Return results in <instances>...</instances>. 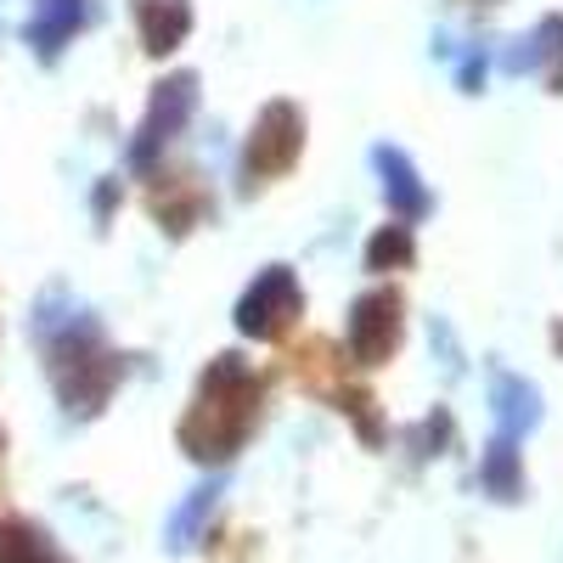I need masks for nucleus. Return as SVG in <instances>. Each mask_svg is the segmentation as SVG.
Returning a JSON list of instances; mask_svg holds the SVG:
<instances>
[{
    "instance_id": "f257e3e1",
    "label": "nucleus",
    "mask_w": 563,
    "mask_h": 563,
    "mask_svg": "<svg viewBox=\"0 0 563 563\" xmlns=\"http://www.w3.org/2000/svg\"><path fill=\"white\" fill-rule=\"evenodd\" d=\"M29 333L45 355V372H52V389L68 417H97L113 400L124 378V355L108 344L97 310L85 299H74L68 288H45L34 299Z\"/></svg>"
},
{
    "instance_id": "f03ea898",
    "label": "nucleus",
    "mask_w": 563,
    "mask_h": 563,
    "mask_svg": "<svg viewBox=\"0 0 563 563\" xmlns=\"http://www.w3.org/2000/svg\"><path fill=\"white\" fill-rule=\"evenodd\" d=\"M260 406H265V384H260V372L243 361V355H214L203 366V378H198V395L192 406H186L180 417V451L203 462V467H225L231 456H238L254 434V422H260Z\"/></svg>"
},
{
    "instance_id": "7ed1b4c3",
    "label": "nucleus",
    "mask_w": 563,
    "mask_h": 563,
    "mask_svg": "<svg viewBox=\"0 0 563 563\" xmlns=\"http://www.w3.org/2000/svg\"><path fill=\"white\" fill-rule=\"evenodd\" d=\"M192 113H198V74L192 68L164 74L153 85V102H147V113H141L135 135H130V169H153L169 141L192 124Z\"/></svg>"
},
{
    "instance_id": "20e7f679",
    "label": "nucleus",
    "mask_w": 563,
    "mask_h": 563,
    "mask_svg": "<svg viewBox=\"0 0 563 563\" xmlns=\"http://www.w3.org/2000/svg\"><path fill=\"white\" fill-rule=\"evenodd\" d=\"M299 153H305V113L288 97L265 102L249 130V147H243V186H265L276 175H288L299 164Z\"/></svg>"
},
{
    "instance_id": "39448f33",
    "label": "nucleus",
    "mask_w": 563,
    "mask_h": 563,
    "mask_svg": "<svg viewBox=\"0 0 563 563\" xmlns=\"http://www.w3.org/2000/svg\"><path fill=\"white\" fill-rule=\"evenodd\" d=\"M299 316H305V288H299V276H294L288 265H265V271L249 282V288H243V299H238V333L271 344V339L288 333Z\"/></svg>"
},
{
    "instance_id": "423d86ee",
    "label": "nucleus",
    "mask_w": 563,
    "mask_h": 563,
    "mask_svg": "<svg viewBox=\"0 0 563 563\" xmlns=\"http://www.w3.org/2000/svg\"><path fill=\"white\" fill-rule=\"evenodd\" d=\"M400 327H406V299L395 288H372L350 305L344 321V350L355 366H384L400 350Z\"/></svg>"
},
{
    "instance_id": "0eeeda50",
    "label": "nucleus",
    "mask_w": 563,
    "mask_h": 563,
    "mask_svg": "<svg viewBox=\"0 0 563 563\" xmlns=\"http://www.w3.org/2000/svg\"><path fill=\"white\" fill-rule=\"evenodd\" d=\"M501 68L512 79L536 74V79H547V90H558V97H563V12H547L530 34L512 40L507 52H501Z\"/></svg>"
},
{
    "instance_id": "6e6552de",
    "label": "nucleus",
    "mask_w": 563,
    "mask_h": 563,
    "mask_svg": "<svg viewBox=\"0 0 563 563\" xmlns=\"http://www.w3.org/2000/svg\"><path fill=\"white\" fill-rule=\"evenodd\" d=\"M372 169H378V186H384V203L400 214V220H422L434 209V198H429V186H422V175H417V164L400 153V147H389V141H378L372 147Z\"/></svg>"
},
{
    "instance_id": "1a4fd4ad",
    "label": "nucleus",
    "mask_w": 563,
    "mask_h": 563,
    "mask_svg": "<svg viewBox=\"0 0 563 563\" xmlns=\"http://www.w3.org/2000/svg\"><path fill=\"white\" fill-rule=\"evenodd\" d=\"M130 18L147 57H169L192 34V0H130Z\"/></svg>"
},
{
    "instance_id": "9d476101",
    "label": "nucleus",
    "mask_w": 563,
    "mask_h": 563,
    "mask_svg": "<svg viewBox=\"0 0 563 563\" xmlns=\"http://www.w3.org/2000/svg\"><path fill=\"white\" fill-rule=\"evenodd\" d=\"M85 23H90V0H34V12H29V45H34V57L40 63H57Z\"/></svg>"
},
{
    "instance_id": "9b49d317",
    "label": "nucleus",
    "mask_w": 563,
    "mask_h": 563,
    "mask_svg": "<svg viewBox=\"0 0 563 563\" xmlns=\"http://www.w3.org/2000/svg\"><path fill=\"white\" fill-rule=\"evenodd\" d=\"M490 411H496V429L525 440L541 429V389L530 378H519V372L507 366H490Z\"/></svg>"
},
{
    "instance_id": "f8f14e48",
    "label": "nucleus",
    "mask_w": 563,
    "mask_h": 563,
    "mask_svg": "<svg viewBox=\"0 0 563 563\" xmlns=\"http://www.w3.org/2000/svg\"><path fill=\"white\" fill-rule=\"evenodd\" d=\"M220 496H225V479H220V474H214V479H203L198 490H186V501L164 519V547H169V552H192V547L203 541L209 519H214Z\"/></svg>"
},
{
    "instance_id": "ddd939ff",
    "label": "nucleus",
    "mask_w": 563,
    "mask_h": 563,
    "mask_svg": "<svg viewBox=\"0 0 563 563\" xmlns=\"http://www.w3.org/2000/svg\"><path fill=\"white\" fill-rule=\"evenodd\" d=\"M479 485H485L490 501H525V451H519V440H512V434L496 429V440L485 445Z\"/></svg>"
},
{
    "instance_id": "4468645a",
    "label": "nucleus",
    "mask_w": 563,
    "mask_h": 563,
    "mask_svg": "<svg viewBox=\"0 0 563 563\" xmlns=\"http://www.w3.org/2000/svg\"><path fill=\"white\" fill-rule=\"evenodd\" d=\"M209 214V192L198 180H186V175H175V180H164L158 192H153V220L169 231V238H186L198 220Z\"/></svg>"
},
{
    "instance_id": "2eb2a0df",
    "label": "nucleus",
    "mask_w": 563,
    "mask_h": 563,
    "mask_svg": "<svg viewBox=\"0 0 563 563\" xmlns=\"http://www.w3.org/2000/svg\"><path fill=\"white\" fill-rule=\"evenodd\" d=\"M417 260V238H411V220H395V225H378L366 238V271L372 276H389V271H406Z\"/></svg>"
},
{
    "instance_id": "dca6fc26",
    "label": "nucleus",
    "mask_w": 563,
    "mask_h": 563,
    "mask_svg": "<svg viewBox=\"0 0 563 563\" xmlns=\"http://www.w3.org/2000/svg\"><path fill=\"white\" fill-rule=\"evenodd\" d=\"M0 563H63L57 547L45 541L40 525L29 519H0Z\"/></svg>"
},
{
    "instance_id": "f3484780",
    "label": "nucleus",
    "mask_w": 563,
    "mask_h": 563,
    "mask_svg": "<svg viewBox=\"0 0 563 563\" xmlns=\"http://www.w3.org/2000/svg\"><path fill=\"white\" fill-rule=\"evenodd\" d=\"M411 445H417V456H440L451 445V411L434 406V417H422L417 429H411Z\"/></svg>"
},
{
    "instance_id": "a211bd4d",
    "label": "nucleus",
    "mask_w": 563,
    "mask_h": 563,
    "mask_svg": "<svg viewBox=\"0 0 563 563\" xmlns=\"http://www.w3.org/2000/svg\"><path fill=\"white\" fill-rule=\"evenodd\" d=\"M485 68H490V57L479 52V45H474V52H467V57L456 63V85L467 90V97H479V85H485Z\"/></svg>"
},
{
    "instance_id": "6ab92c4d",
    "label": "nucleus",
    "mask_w": 563,
    "mask_h": 563,
    "mask_svg": "<svg viewBox=\"0 0 563 563\" xmlns=\"http://www.w3.org/2000/svg\"><path fill=\"white\" fill-rule=\"evenodd\" d=\"M113 198H119V180H102V186H97V220L113 214Z\"/></svg>"
}]
</instances>
